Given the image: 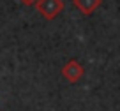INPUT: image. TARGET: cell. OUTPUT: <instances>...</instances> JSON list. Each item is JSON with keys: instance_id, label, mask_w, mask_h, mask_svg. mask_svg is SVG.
Returning <instances> with one entry per match:
<instances>
[{"instance_id": "cell-2", "label": "cell", "mask_w": 120, "mask_h": 111, "mask_svg": "<svg viewBox=\"0 0 120 111\" xmlns=\"http://www.w3.org/2000/svg\"><path fill=\"white\" fill-rule=\"evenodd\" d=\"M83 74H85V69H83V65L78 60H69V62L62 67V76H64L69 83H78L79 79L83 78Z\"/></svg>"}, {"instance_id": "cell-4", "label": "cell", "mask_w": 120, "mask_h": 111, "mask_svg": "<svg viewBox=\"0 0 120 111\" xmlns=\"http://www.w3.org/2000/svg\"><path fill=\"white\" fill-rule=\"evenodd\" d=\"M19 2H21V4H25V5H34L37 0H19Z\"/></svg>"}, {"instance_id": "cell-3", "label": "cell", "mask_w": 120, "mask_h": 111, "mask_svg": "<svg viewBox=\"0 0 120 111\" xmlns=\"http://www.w3.org/2000/svg\"><path fill=\"white\" fill-rule=\"evenodd\" d=\"M101 2H102V0H74V5L79 9L81 14L88 16V14H92V12L101 5Z\"/></svg>"}, {"instance_id": "cell-1", "label": "cell", "mask_w": 120, "mask_h": 111, "mask_svg": "<svg viewBox=\"0 0 120 111\" xmlns=\"http://www.w3.org/2000/svg\"><path fill=\"white\" fill-rule=\"evenodd\" d=\"M37 12L44 19H55L60 12L64 11V0H37L35 2Z\"/></svg>"}]
</instances>
